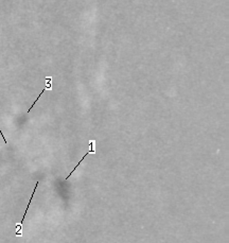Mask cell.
I'll list each match as a JSON object with an SVG mask.
<instances>
[{
    "label": "cell",
    "mask_w": 229,
    "mask_h": 243,
    "mask_svg": "<svg viewBox=\"0 0 229 243\" xmlns=\"http://www.w3.org/2000/svg\"><path fill=\"white\" fill-rule=\"evenodd\" d=\"M37 186H38V182H36V185H35V188H34V191H33V193H32V196H31V198H30V201H29V204H28V206H27V209H26V213H25V215H23V218L21 219V221H20V223L19 224H17L16 225V236L17 237H21V228H23V221H25V218H26V215H27V211H28V208L30 207V204H31V201H32V198H33V196H34V192H35V190H36L37 188Z\"/></svg>",
    "instance_id": "obj_1"
},
{
    "label": "cell",
    "mask_w": 229,
    "mask_h": 243,
    "mask_svg": "<svg viewBox=\"0 0 229 243\" xmlns=\"http://www.w3.org/2000/svg\"><path fill=\"white\" fill-rule=\"evenodd\" d=\"M89 147H90L89 151H88V152H87V153H85L84 157H83V158H82V159H81V160H80V162H79V163H78V165H76V167H74V169H73V170H72V171H71V172H70V173H69V175H68V176H67V177H66V180H68V178H69V177H70V176H71V175H72V173H73V172H74V171H76V168H78V167H79V166H80V165H81V163H82V162H83V160H84V159H85V157H86V156H87V155H88V154H90V153L94 154V153H96V141H94V140H89Z\"/></svg>",
    "instance_id": "obj_2"
},
{
    "label": "cell",
    "mask_w": 229,
    "mask_h": 243,
    "mask_svg": "<svg viewBox=\"0 0 229 243\" xmlns=\"http://www.w3.org/2000/svg\"><path fill=\"white\" fill-rule=\"evenodd\" d=\"M46 90H52V78H51V77H46V86H45V88H44V89H43V91L41 92V95H39V96L37 97V99H36V100L34 101V103H33V104H32V106H31V107L28 109V113H30V112H31V109H32L33 106H34V104L37 102V101H38V99L41 98V95H43L44 92L46 91Z\"/></svg>",
    "instance_id": "obj_3"
}]
</instances>
